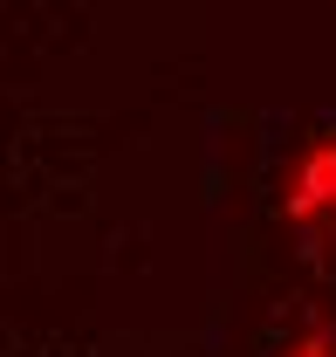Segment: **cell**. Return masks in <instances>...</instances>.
I'll return each instance as SVG.
<instances>
[{
    "instance_id": "obj_1",
    "label": "cell",
    "mask_w": 336,
    "mask_h": 357,
    "mask_svg": "<svg viewBox=\"0 0 336 357\" xmlns=\"http://www.w3.org/2000/svg\"><path fill=\"white\" fill-rule=\"evenodd\" d=\"M282 220L295 227L336 220V131L323 144H309L295 158V172H282Z\"/></svg>"
},
{
    "instance_id": "obj_2",
    "label": "cell",
    "mask_w": 336,
    "mask_h": 357,
    "mask_svg": "<svg viewBox=\"0 0 336 357\" xmlns=\"http://www.w3.org/2000/svg\"><path fill=\"white\" fill-rule=\"evenodd\" d=\"M282 357H336V337H330V330H309V337H295Z\"/></svg>"
}]
</instances>
